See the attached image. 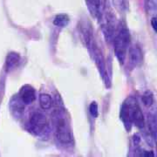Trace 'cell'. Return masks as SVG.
Listing matches in <instances>:
<instances>
[{
  "label": "cell",
  "mask_w": 157,
  "mask_h": 157,
  "mask_svg": "<svg viewBox=\"0 0 157 157\" xmlns=\"http://www.w3.org/2000/svg\"><path fill=\"white\" fill-rule=\"evenodd\" d=\"M121 118L128 130L131 128V124L134 123L139 128H144V118L137 101L131 97L125 101L121 107Z\"/></svg>",
  "instance_id": "obj_1"
},
{
  "label": "cell",
  "mask_w": 157,
  "mask_h": 157,
  "mask_svg": "<svg viewBox=\"0 0 157 157\" xmlns=\"http://www.w3.org/2000/svg\"><path fill=\"white\" fill-rule=\"evenodd\" d=\"M64 113L65 112H61L60 110L58 111L55 116L56 117L55 126H56V135L58 140L64 144H67V143H70L73 140V135H72L70 126L66 117L64 116Z\"/></svg>",
  "instance_id": "obj_2"
},
{
  "label": "cell",
  "mask_w": 157,
  "mask_h": 157,
  "mask_svg": "<svg viewBox=\"0 0 157 157\" xmlns=\"http://www.w3.org/2000/svg\"><path fill=\"white\" fill-rule=\"evenodd\" d=\"M130 43V34L127 28H121L114 39V52L118 59L123 63Z\"/></svg>",
  "instance_id": "obj_3"
},
{
  "label": "cell",
  "mask_w": 157,
  "mask_h": 157,
  "mask_svg": "<svg viewBox=\"0 0 157 157\" xmlns=\"http://www.w3.org/2000/svg\"><path fill=\"white\" fill-rule=\"evenodd\" d=\"M30 124L32 129L36 133L42 132L47 125V121L45 116L39 112H34L30 118Z\"/></svg>",
  "instance_id": "obj_4"
},
{
  "label": "cell",
  "mask_w": 157,
  "mask_h": 157,
  "mask_svg": "<svg viewBox=\"0 0 157 157\" xmlns=\"http://www.w3.org/2000/svg\"><path fill=\"white\" fill-rule=\"evenodd\" d=\"M19 96L25 104L29 105V104H32L35 101L36 93H35V90L33 86H31L29 85H25V86H22V88L20 89Z\"/></svg>",
  "instance_id": "obj_5"
},
{
  "label": "cell",
  "mask_w": 157,
  "mask_h": 157,
  "mask_svg": "<svg viewBox=\"0 0 157 157\" xmlns=\"http://www.w3.org/2000/svg\"><path fill=\"white\" fill-rule=\"evenodd\" d=\"M20 61V56L17 52H10L6 57V69L7 71H11L18 65Z\"/></svg>",
  "instance_id": "obj_6"
},
{
  "label": "cell",
  "mask_w": 157,
  "mask_h": 157,
  "mask_svg": "<svg viewBox=\"0 0 157 157\" xmlns=\"http://www.w3.org/2000/svg\"><path fill=\"white\" fill-rule=\"evenodd\" d=\"M129 58L130 62L134 66H138L142 61V53L139 47L134 46L129 50Z\"/></svg>",
  "instance_id": "obj_7"
},
{
  "label": "cell",
  "mask_w": 157,
  "mask_h": 157,
  "mask_svg": "<svg viewBox=\"0 0 157 157\" xmlns=\"http://www.w3.org/2000/svg\"><path fill=\"white\" fill-rule=\"evenodd\" d=\"M39 104L42 109L47 110L50 109L52 106V99L49 94H42L39 96Z\"/></svg>",
  "instance_id": "obj_8"
},
{
  "label": "cell",
  "mask_w": 157,
  "mask_h": 157,
  "mask_svg": "<svg viewBox=\"0 0 157 157\" xmlns=\"http://www.w3.org/2000/svg\"><path fill=\"white\" fill-rule=\"evenodd\" d=\"M86 4L88 6L90 11L94 16H96L100 12L101 0H86Z\"/></svg>",
  "instance_id": "obj_9"
},
{
  "label": "cell",
  "mask_w": 157,
  "mask_h": 157,
  "mask_svg": "<svg viewBox=\"0 0 157 157\" xmlns=\"http://www.w3.org/2000/svg\"><path fill=\"white\" fill-rule=\"evenodd\" d=\"M68 22H69V17L66 14H59V15H57L53 24L57 25V26H61L64 27L66 25H67Z\"/></svg>",
  "instance_id": "obj_10"
},
{
  "label": "cell",
  "mask_w": 157,
  "mask_h": 157,
  "mask_svg": "<svg viewBox=\"0 0 157 157\" xmlns=\"http://www.w3.org/2000/svg\"><path fill=\"white\" fill-rule=\"evenodd\" d=\"M142 101L147 107H150L154 102V95L150 91H147L142 96Z\"/></svg>",
  "instance_id": "obj_11"
},
{
  "label": "cell",
  "mask_w": 157,
  "mask_h": 157,
  "mask_svg": "<svg viewBox=\"0 0 157 157\" xmlns=\"http://www.w3.org/2000/svg\"><path fill=\"white\" fill-rule=\"evenodd\" d=\"M89 112L91 113V115L94 118H96L99 114V111H98V105L96 103L95 101H93L91 103L89 107Z\"/></svg>",
  "instance_id": "obj_12"
},
{
  "label": "cell",
  "mask_w": 157,
  "mask_h": 157,
  "mask_svg": "<svg viewBox=\"0 0 157 157\" xmlns=\"http://www.w3.org/2000/svg\"><path fill=\"white\" fill-rule=\"evenodd\" d=\"M140 156H144V157H147V156H152V157H155V155L152 153V152H149V151H145L143 152L141 155H140Z\"/></svg>",
  "instance_id": "obj_13"
},
{
  "label": "cell",
  "mask_w": 157,
  "mask_h": 157,
  "mask_svg": "<svg viewBox=\"0 0 157 157\" xmlns=\"http://www.w3.org/2000/svg\"><path fill=\"white\" fill-rule=\"evenodd\" d=\"M151 24H152V27H153V29L155 30V32H156V17H154L153 18H152Z\"/></svg>",
  "instance_id": "obj_14"
}]
</instances>
